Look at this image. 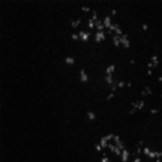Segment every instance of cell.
I'll use <instances>...</instances> for the list:
<instances>
[{
    "mask_svg": "<svg viewBox=\"0 0 162 162\" xmlns=\"http://www.w3.org/2000/svg\"><path fill=\"white\" fill-rule=\"evenodd\" d=\"M156 162H161V161H160V159H159V158H158V159H157V160L156 161Z\"/></svg>",
    "mask_w": 162,
    "mask_h": 162,
    "instance_id": "cell-56",
    "label": "cell"
},
{
    "mask_svg": "<svg viewBox=\"0 0 162 162\" xmlns=\"http://www.w3.org/2000/svg\"><path fill=\"white\" fill-rule=\"evenodd\" d=\"M81 9H82V10H85V11H90V8L89 7V6H82Z\"/></svg>",
    "mask_w": 162,
    "mask_h": 162,
    "instance_id": "cell-28",
    "label": "cell"
},
{
    "mask_svg": "<svg viewBox=\"0 0 162 162\" xmlns=\"http://www.w3.org/2000/svg\"><path fill=\"white\" fill-rule=\"evenodd\" d=\"M114 138V140L116 141V142L120 140V138H119V135H115V136H114V138Z\"/></svg>",
    "mask_w": 162,
    "mask_h": 162,
    "instance_id": "cell-35",
    "label": "cell"
},
{
    "mask_svg": "<svg viewBox=\"0 0 162 162\" xmlns=\"http://www.w3.org/2000/svg\"><path fill=\"white\" fill-rule=\"evenodd\" d=\"M90 35V33H85L84 34V36H82V37H81V40H84V41H85V40H87Z\"/></svg>",
    "mask_w": 162,
    "mask_h": 162,
    "instance_id": "cell-13",
    "label": "cell"
},
{
    "mask_svg": "<svg viewBox=\"0 0 162 162\" xmlns=\"http://www.w3.org/2000/svg\"><path fill=\"white\" fill-rule=\"evenodd\" d=\"M92 19L94 20L95 21L97 20V13L96 10H93V17H92Z\"/></svg>",
    "mask_w": 162,
    "mask_h": 162,
    "instance_id": "cell-15",
    "label": "cell"
},
{
    "mask_svg": "<svg viewBox=\"0 0 162 162\" xmlns=\"http://www.w3.org/2000/svg\"><path fill=\"white\" fill-rule=\"evenodd\" d=\"M141 93H142V96H144V97H145V96H147V95H148V93H147V92L145 91V90H142Z\"/></svg>",
    "mask_w": 162,
    "mask_h": 162,
    "instance_id": "cell-41",
    "label": "cell"
},
{
    "mask_svg": "<svg viewBox=\"0 0 162 162\" xmlns=\"http://www.w3.org/2000/svg\"><path fill=\"white\" fill-rule=\"evenodd\" d=\"M85 33L84 31H80V32H79V36H80L81 37H82V36H84Z\"/></svg>",
    "mask_w": 162,
    "mask_h": 162,
    "instance_id": "cell-43",
    "label": "cell"
},
{
    "mask_svg": "<svg viewBox=\"0 0 162 162\" xmlns=\"http://www.w3.org/2000/svg\"><path fill=\"white\" fill-rule=\"evenodd\" d=\"M108 147L110 148V150L112 152H115V150H116V146H114L112 144H108Z\"/></svg>",
    "mask_w": 162,
    "mask_h": 162,
    "instance_id": "cell-19",
    "label": "cell"
},
{
    "mask_svg": "<svg viewBox=\"0 0 162 162\" xmlns=\"http://www.w3.org/2000/svg\"><path fill=\"white\" fill-rule=\"evenodd\" d=\"M161 96H162V95H161Z\"/></svg>",
    "mask_w": 162,
    "mask_h": 162,
    "instance_id": "cell-58",
    "label": "cell"
},
{
    "mask_svg": "<svg viewBox=\"0 0 162 162\" xmlns=\"http://www.w3.org/2000/svg\"><path fill=\"white\" fill-rule=\"evenodd\" d=\"M158 112H159V109H151L150 110V112L152 114H155V113H157Z\"/></svg>",
    "mask_w": 162,
    "mask_h": 162,
    "instance_id": "cell-38",
    "label": "cell"
},
{
    "mask_svg": "<svg viewBox=\"0 0 162 162\" xmlns=\"http://www.w3.org/2000/svg\"><path fill=\"white\" fill-rule=\"evenodd\" d=\"M109 68H110V70H111V71L113 72L114 71H115V69H116V66H115V65H113V64H112V65H110V66H109Z\"/></svg>",
    "mask_w": 162,
    "mask_h": 162,
    "instance_id": "cell-31",
    "label": "cell"
},
{
    "mask_svg": "<svg viewBox=\"0 0 162 162\" xmlns=\"http://www.w3.org/2000/svg\"><path fill=\"white\" fill-rule=\"evenodd\" d=\"M95 147H96L97 150H98V151H100V150H101V148H102V147L100 146V145H97V144L95 145Z\"/></svg>",
    "mask_w": 162,
    "mask_h": 162,
    "instance_id": "cell-36",
    "label": "cell"
},
{
    "mask_svg": "<svg viewBox=\"0 0 162 162\" xmlns=\"http://www.w3.org/2000/svg\"><path fill=\"white\" fill-rule=\"evenodd\" d=\"M153 66H156L158 64V60H154V61H153Z\"/></svg>",
    "mask_w": 162,
    "mask_h": 162,
    "instance_id": "cell-46",
    "label": "cell"
},
{
    "mask_svg": "<svg viewBox=\"0 0 162 162\" xmlns=\"http://www.w3.org/2000/svg\"><path fill=\"white\" fill-rule=\"evenodd\" d=\"M87 116H88V117L91 120H93V119H94L95 118H96V116H95V114L93 112H87Z\"/></svg>",
    "mask_w": 162,
    "mask_h": 162,
    "instance_id": "cell-10",
    "label": "cell"
},
{
    "mask_svg": "<svg viewBox=\"0 0 162 162\" xmlns=\"http://www.w3.org/2000/svg\"><path fill=\"white\" fill-rule=\"evenodd\" d=\"M113 97H114V93H110L108 96L106 97V100H109L111 98H112Z\"/></svg>",
    "mask_w": 162,
    "mask_h": 162,
    "instance_id": "cell-33",
    "label": "cell"
},
{
    "mask_svg": "<svg viewBox=\"0 0 162 162\" xmlns=\"http://www.w3.org/2000/svg\"><path fill=\"white\" fill-rule=\"evenodd\" d=\"M127 85H128L129 87L131 86V82H128V83H127Z\"/></svg>",
    "mask_w": 162,
    "mask_h": 162,
    "instance_id": "cell-55",
    "label": "cell"
},
{
    "mask_svg": "<svg viewBox=\"0 0 162 162\" xmlns=\"http://www.w3.org/2000/svg\"><path fill=\"white\" fill-rule=\"evenodd\" d=\"M135 61L134 59H131V60H130V63H132V64H133V63H135Z\"/></svg>",
    "mask_w": 162,
    "mask_h": 162,
    "instance_id": "cell-51",
    "label": "cell"
},
{
    "mask_svg": "<svg viewBox=\"0 0 162 162\" xmlns=\"http://www.w3.org/2000/svg\"><path fill=\"white\" fill-rule=\"evenodd\" d=\"M119 28V25L118 24H112V25H111L110 26H109V28H110V30H116L117 28Z\"/></svg>",
    "mask_w": 162,
    "mask_h": 162,
    "instance_id": "cell-11",
    "label": "cell"
},
{
    "mask_svg": "<svg viewBox=\"0 0 162 162\" xmlns=\"http://www.w3.org/2000/svg\"><path fill=\"white\" fill-rule=\"evenodd\" d=\"M113 42H114V44L116 46V47H118L119 46V40H113Z\"/></svg>",
    "mask_w": 162,
    "mask_h": 162,
    "instance_id": "cell-34",
    "label": "cell"
},
{
    "mask_svg": "<svg viewBox=\"0 0 162 162\" xmlns=\"http://www.w3.org/2000/svg\"><path fill=\"white\" fill-rule=\"evenodd\" d=\"M155 153V155H156V157L157 158H159L162 156V152H154Z\"/></svg>",
    "mask_w": 162,
    "mask_h": 162,
    "instance_id": "cell-22",
    "label": "cell"
},
{
    "mask_svg": "<svg viewBox=\"0 0 162 162\" xmlns=\"http://www.w3.org/2000/svg\"><path fill=\"white\" fill-rule=\"evenodd\" d=\"M134 162H141L140 158H136V159H135Z\"/></svg>",
    "mask_w": 162,
    "mask_h": 162,
    "instance_id": "cell-50",
    "label": "cell"
},
{
    "mask_svg": "<svg viewBox=\"0 0 162 162\" xmlns=\"http://www.w3.org/2000/svg\"><path fill=\"white\" fill-rule=\"evenodd\" d=\"M145 90L147 92L148 94H152V93H153V92L150 90V87H149V86H145Z\"/></svg>",
    "mask_w": 162,
    "mask_h": 162,
    "instance_id": "cell-20",
    "label": "cell"
},
{
    "mask_svg": "<svg viewBox=\"0 0 162 162\" xmlns=\"http://www.w3.org/2000/svg\"><path fill=\"white\" fill-rule=\"evenodd\" d=\"M116 143L117 147H118L120 150H125V149H124V148H125V146H124V145H123V142L122 141H120V140H119V141H118V142H116Z\"/></svg>",
    "mask_w": 162,
    "mask_h": 162,
    "instance_id": "cell-6",
    "label": "cell"
},
{
    "mask_svg": "<svg viewBox=\"0 0 162 162\" xmlns=\"http://www.w3.org/2000/svg\"><path fill=\"white\" fill-rule=\"evenodd\" d=\"M100 37H101V40H104V39H105V36H104V32L100 31Z\"/></svg>",
    "mask_w": 162,
    "mask_h": 162,
    "instance_id": "cell-37",
    "label": "cell"
},
{
    "mask_svg": "<svg viewBox=\"0 0 162 162\" xmlns=\"http://www.w3.org/2000/svg\"><path fill=\"white\" fill-rule=\"evenodd\" d=\"M147 66H149V67H151V66H153V63H148Z\"/></svg>",
    "mask_w": 162,
    "mask_h": 162,
    "instance_id": "cell-48",
    "label": "cell"
},
{
    "mask_svg": "<svg viewBox=\"0 0 162 162\" xmlns=\"http://www.w3.org/2000/svg\"><path fill=\"white\" fill-rule=\"evenodd\" d=\"M80 22H81V18H78L76 21H74V20H73V21H71V25H72L73 27H77L78 25V24L80 23Z\"/></svg>",
    "mask_w": 162,
    "mask_h": 162,
    "instance_id": "cell-8",
    "label": "cell"
},
{
    "mask_svg": "<svg viewBox=\"0 0 162 162\" xmlns=\"http://www.w3.org/2000/svg\"><path fill=\"white\" fill-rule=\"evenodd\" d=\"M142 28H143L144 30H146L147 28H148V25H147V24H145V23H144L143 25H142Z\"/></svg>",
    "mask_w": 162,
    "mask_h": 162,
    "instance_id": "cell-40",
    "label": "cell"
},
{
    "mask_svg": "<svg viewBox=\"0 0 162 162\" xmlns=\"http://www.w3.org/2000/svg\"><path fill=\"white\" fill-rule=\"evenodd\" d=\"M148 156L150 157V158H154L155 157H156V155H155V153H154V152H150V154H149Z\"/></svg>",
    "mask_w": 162,
    "mask_h": 162,
    "instance_id": "cell-27",
    "label": "cell"
},
{
    "mask_svg": "<svg viewBox=\"0 0 162 162\" xmlns=\"http://www.w3.org/2000/svg\"><path fill=\"white\" fill-rule=\"evenodd\" d=\"M80 80L81 81H88V75L86 74L84 75H81L80 77Z\"/></svg>",
    "mask_w": 162,
    "mask_h": 162,
    "instance_id": "cell-14",
    "label": "cell"
},
{
    "mask_svg": "<svg viewBox=\"0 0 162 162\" xmlns=\"http://www.w3.org/2000/svg\"><path fill=\"white\" fill-rule=\"evenodd\" d=\"M138 153H141V148H138Z\"/></svg>",
    "mask_w": 162,
    "mask_h": 162,
    "instance_id": "cell-53",
    "label": "cell"
},
{
    "mask_svg": "<svg viewBox=\"0 0 162 162\" xmlns=\"http://www.w3.org/2000/svg\"><path fill=\"white\" fill-rule=\"evenodd\" d=\"M104 25H103L102 24H101V25H97V28L98 30H100V31H101V30H102L103 28H104Z\"/></svg>",
    "mask_w": 162,
    "mask_h": 162,
    "instance_id": "cell-29",
    "label": "cell"
},
{
    "mask_svg": "<svg viewBox=\"0 0 162 162\" xmlns=\"http://www.w3.org/2000/svg\"><path fill=\"white\" fill-rule=\"evenodd\" d=\"M107 142H108V141L106 140L104 137L101 138V139H100V146L104 148V147H106L107 145H108V143H107Z\"/></svg>",
    "mask_w": 162,
    "mask_h": 162,
    "instance_id": "cell-5",
    "label": "cell"
},
{
    "mask_svg": "<svg viewBox=\"0 0 162 162\" xmlns=\"http://www.w3.org/2000/svg\"><path fill=\"white\" fill-rule=\"evenodd\" d=\"M124 84H125V82H124V81H119L118 86H119V87H123V85H124Z\"/></svg>",
    "mask_w": 162,
    "mask_h": 162,
    "instance_id": "cell-32",
    "label": "cell"
},
{
    "mask_svg": "<svg viewBox=\"0 0 162 162\" xmlns=\"http://www.w3.org/2000/svg\"><path fill=\"white\" fill-rule=\"evenodd\" d=\"M116 33L118 34V35H119V34H122V30H121V28H117V29L116 30Z\"/></svg>",
    "mask_w": 162,
    "mask_h": 162,
    "instance_id": "cell-39",
    "label": "cell"
},
{
    "mask_svg": "<svg viewBox=\"0 0 162 162\" xmlns=\"http://www.w3.org/2000/svg\"><path fill=\"white\" fill-rule=\"evenodd\" d=\"M71 37H72L74 40H78V35H77L76 33H72Z\"/></svg>",
    "mask_w": 162,
    "mask_h": 162,
    "instance_id": "cell-23",
    "label": "cell"
},
{
    "mask_svg": "<svg viewBox=\"0 0 162 162\" xmlns=\"http://www.w3.org/2000/svg\"><path fill=\"white\" fill-rule=\"evenodd\" d=\"M143 151H144V153L145 155H149V154H150V150H149L148 148H145Z\"/></svg>",
    "mask_w": 162,
    "mask_h": 162,
    "instance_id": "cell-26",
    "label": "cell"
},
{
    "mask_svg": "<svg viewBox=\"0 0 162 162\" xmlns=\"http://www.w3.org/2000/svg\"><path fill=\"white\" fill-rule=\"evenodd\" d=\"M119 42L123 44V45H124L125 47H130V41H129L128 39H124V38H123L122 36H120Z\"/></svg>",
    "mask_w": 162,
    "mask_h": 162,
    "instance_id": "cell-2",
    "label": "cell"
},
{
    "mask_svg": "<svg viewBox=\"0 0 162 162\" xmlns=\"http://www.w3.org/2000/svg\"><path fill=\"white\" fill-rule=\"evenodd\" d=\"M119 38H120V36H119V35H118V34H116V35H114V36H113V38H112V40H119Z\"/></svg>",
    "mask_w": 162,
    "mask_h": 162,
    "instance_id": "cell-24",
    "label": "cell"
},
{
    "mask_svg": "<svg viewBox=\"0 0 162 162\" xmlns=\"http://www.w3.org/2000/svg\"><path fill=\"white\" fill-rule=\"evenodd\" d=\"M104 26L106 27H109L111 25V18L108 15H107L105 18H104Z\"/></svg>",
    "mask_w": 162,
    "mask_h": 162,
    "instance_id": "cell-4",
    "label": "cell"
},
{
    "mask_svg": "<svg viewBox=\"0 0 162 162\" xmlns=\"http://www.w3.org/2000/svg\"><path fill=\"white\" fill-rule=\"evenodd\" d=\"M144 104H145L144 100H140V104H139V106H138V109H139V110L142 109V108H143Z\"/></svg>",
    "mask_w": 162,
    "mask_h": 162,
    "instance_id": "cell-17",
    "label": "cell"
},
{
    "mask_svg": "<svg viewBox=\"0 0 162 162\" xmlns=\"http://www.w3.org/2000/svg\"><path fill=\"white\" fill-rule=\"evenodd\" d=\"M80 74H81V75H84V74H85V70H84V69H81V71H80Z\"/></svg>",
    "mask_w": 162,
    "mask_h": 162,
    "instance_id": "cell-45",
    "label": "cell"
},
{
    "mask_svg": "<svg viewBox=\"0 0 162 162\" xmlns=\"http://www.w3.org/2000/svg\"><path fill=\"white\" fill-rule=\"evenodd\" d=\"M112 14H113V15H115L116 14V9H113L112 10Z\"/></svg>",
    "mask_w": 162,
    "mask_h": 162,
    "instance_id": "cell-49",
    "label": "cell"
},
{
    "mask_svg": "<svg viewBox=\"0 0 162 162\" xmlns=\"http://www.w3.org/2000/svg\"><path fill=\"white\" fill-rule=\"evenodd\" d=\"M105 80H106V81H107L110 85L113 83L114 81H113V79H112V73H110V74H108L105 76Z\"/></svg>",
    "mask_w": 162,
    "mask_h": 162,
    "instance_id": "cell-3",
    "label": "cell"
},
{
    "mask_svg": "<svg viewBox=\"0 0 162 162\" xmlns=\"http://www.w3.org/2000/svg\"><path fill=\"white\" fill-rule=\"evenodd\" d=\"M158 80H159L160 81H162V76H160V77L158 78Z\"/></svg>",
    "mask_w": 162,
    "mask_h": 162,
    "instance_id": "cell-54",
    "label": "cell"
},
{
    "mask_svg": "<svg viewBox=\"0 0 162 162\" xmlns=\"http://www.w3.org/2000/svg\"><path fill=\"white\" fill-rule=\"evenodd\" d=\"M136 111H137V108H132L130 110L129 113L131 114V115H132V114H134L135 112H136Z\"/></svg>",
    "mask_w": 162,
    "mask_h": 162,
    "instance_id": "cell-25",
    "label": "cell"
},
{
    "mask_svg": "<svg viewBox=\"0 0 162 162\" xmlns=\"http://www.w3.org/2000/svg\"><path fill=\"white\" fill-rule=\"evenodd\" d=\"M101 25V21L97 20L96 21H95V25H96V26H97V25Z\"/></svg>",
    "mask_w": 162,
    "mask_h": 162,
    "instance_id": "cell-42",
    "label": "cell"
},
{
    "mask_svg": "<svg viewBox=\"0 0 162 162\" xmlns=\"http://www.w3.org/2000/svg\"><path fill=\"white\" fill-rule=\"evenodd\" d=\"M93 19H90V20H89V27L90 28H93V25H94V24H93Z\"/></svg>",
    "mask_w": 162,
    "mask_h": 162,
    "instance_id": "cell-18",
    "label": "cell"
},
{
    "mask_svg": "<svg viewBox=\"0 0 162 162\" xmlns=\"http://www.w3.org/2000/svg\"><path fill=\"white\" fill-rule=\"evenodd\" d=\"M108 33H110V34H111V33H112V31H111L110 29H109L108 31Z\"/></svg>",
    "mask_w": 162,
    "mask_h": 162,
    "instance_id": "cell-57",
    "label": "cell"
},
{
    "mask_svg": "<svg viewBox=\"0 0 162 162\" xmlns=\"http://www.w3.org/2000/svg\"><path fill=\"white\" fill-rule=\"evenodd\" d=\"M101 162H111V161L108 159V157H104L101 159Z\"/></svg>",
    "mask_w": 162,
    "mask_h": 162,
    "instance_id": "cell-30",
    "label": "cell"
},
{
    "mask_svg": "<svg viewBox=\"0 0 162 162\" xmlns=\"http://www.w3.org/2000/svg\"><path fill=\"white\" fill-rule=\"evenodd\" d=\"M105 139L107 141H108V140H110L111 138H114V135L113 134H109L108 135H107V136H105Z\"/></svg>",
    "mask_w": 162,
    "mask_h": 162,
    "instance_id": "cell-16",
    "label": "cell"
},
{
    "mask_svg": "<svg viewBox=\"0 0 162 162\" xmlns=\"http://www.w3.org/2000/svg\"><path fill=\"white\" fill-rule=\"evenodd\" d=\"M118 84H119V81L117 80H115L113 81V83L111 85V90H112V91L116 90V87H117V85H118Z\"/></svg>",
    "mask_w": 162,
    "mask_h": 162,
    "instance_id": "cell-7",
    "label": "cell"
},
{
    "mask_svg": "<svg viewBox=\"0 0 162 162\" xmlns=\"http://www.w3.org/2000/svg\"><path fill=\"white\" fill-rule=\"evenodd\" d=\"M95 40L97 41V42H99V41L101 40V37H100V32H97L95 35Z\"/></svg>",
    "mask_w": 162,
    "mask_h": 162,
    "instance_id": "cell-12",
    "label": "cell"
},
{
    "mask_svg": "<svg viewBox=\"0 0 162 162\" xmlns=\"http://www.w3.org/2000/svg\"><path fill=\"white\" fill-rule=\"evenodd\" d=\"M147 73H148V74H152V71H151V70H148Z\"/></svg>",
    "mask_w": 162,
    "mask_h": 162,
    "instance_id": "cell-52",
    "label": "cell"
},
{
    "mask_svg": "<svg viewBox=\"0 0 162 162\" xmlns=\"http://www.w3.org/2000/svg\"><path fill=\"white\" fill-rule=\"evenodd\" d=\"M115 153H116L117 155H120V154H121V150H120L116 146V150H115Z\"/></svg>",
    "mask_w": 162,
    "mask_h": 162,
    "instance_id": "cell-21",
    "label": "cell"
},
{
    "mask_svg": "<svg viewBox=\"0 0 162 162\" xmlns=\"http://www.w3.org/2000/svg\"><path fill=\"white\" fill-rule=\"evenodd\" d=\"M66 63H68V64H74V59L73 58V57H66Z\"/></svg>",
    "mask_w": 162,
    "mask_h": 162,
    "instance_id": "cell-9",
    "label": "cell"
},
{
    "mask_svg": "<svg viewBox=\"0 0 162 162\" xmlns=\"http://www.w3.org/2000/svg\"><path fill=\"white\" fill-rule=\"evenodd\" d=\"M151 60H153V61H154V60H157V55H153L151 57Z\"/></svg>",
    "mask_w": 162,
    "mask_h": 162,
    "instance_id": "cell-44",
    "label": "cell"
},
{
    "mask_svg": "<svg viewBox=\"0 0 162 162\" xmlns=\"http://www.w3.org/2000/svg\"><path fill=\"white\" fill-rule=\"evenodd\" d=\"M127 36H128V34H123L122 35V37L123 38H124V39H127Z\"/></svg>",
    "mask_w": 162,
    "mask_h": 162,
    "instance_id": "cell-47",
    "label": "cell"
},
{
    "mask_svg": "<svg viewBox=\"0 0 162 162\" xmlns=\"http://www.w3.org/2000/svg\"><path fill=\"white\" fill-rule=\"evenodd\" d=\"M128 156H129V152L126 150H123V151L122 152V161L123 162L127 161Z\"/></svg>",
    "mask_w": 162,
    "mask_h": 162,
    "instance_id": "cell-1",
    "label": "cell"
}]
</instances>
